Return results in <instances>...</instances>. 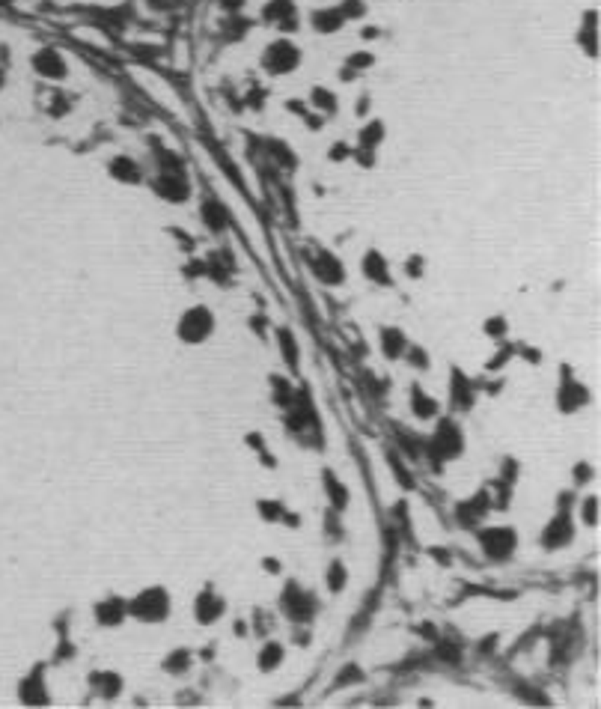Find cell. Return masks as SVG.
<instances>
[{"instance_id": "6da1fadb", "label": "cell", "mask_w": 601, "mask_h": 709, "mask_svg": "<svg viewBox=\"0 0 601 709\" xmlns=\"http://www.w3.org/2000/svg\"><path fill=\"white\" fill-rule=\"evenodd\" d=\"M298 60H300V54H298V48L292 45V42H274V45L265 51V57H262V63H265V69H271L274 75H283V72H292L298 66Z\"/></svg>"}, {"instance_id": "7a4b0ae2", "label": "cell", "mask_w": 601, "mask_h": 709, "mask_svg": "<svg viewBox=\"0 0 601 709\" xmlns=\"http://www.w3.org/2000/svg\"><path fill=\"white\" fill-rule=\"evenodd\" d=\"M131 611H134L140 620L155 623V620H161V617H164V614L170 611V599H167L164 590H146V593H140V596L134 599Z\"/></svg>"}, {"instance_id": "3957f363", "label": "cell", "mask_w": 601, "mask_h": 709, "mask_svg": "<svg viewBox=\"0 0 601 709\" xmlns=\"http://www.w3.org/2000/svg\"><path fill=\"white\" fill-rule=\"evenodd\" d=\"M212 313L205 310V307H194V310H188L182 316V325H179V334L185 340H203L205 334L212 331Z\"/></svg>"}, {"instance_id": "277c9868", "label": "cell", "mask_w": 601, "mask_h": 709, "mask_svg": "<svg viewBox=\"0 0 601 709\" xmlns=\"http://www.w3.org/2000/svg\"><path fill=\"white\" fill-rule=\"evenodd\" d=\"M33 66H36V72L45 75V78H63L66 75V63L54 48H42L39 54L33 57Z\"/></svg>"}, {"instance_id": "5b68a950", "label": "cell", "mask_w": 601, "mask_h": 709, "mask_svg": "<svg viewBox=\"0 0 601 709\" xmlns=\"http://www.w3.org/2000/svg\"><path fill=\"white\" fill-rule=\"evenodd\" d=\"M485 549L491 551L494 558H497V554H509V549H512V534H509V531H503V534H497V531L488 534V536H485Z\"/></svg>"}, {"instance_id": "8992f818", "label": "cell", "mask_w": 601, "mask_h": 709, "mask_svg": "<svg viewBox=\"0 0 601 709\" xmlns=\"http://www.w3.org/2000/svg\"><path fill=\"white\" fill-rule=\"evenodd\" d=\"M286 15H289V18L295 15V6H292V0H274L268 10H265V18L280 21V24H286Z\"/></svg>"}, {"instance_id": "52a82bcc", "label": "cell", "mask_w": 601, "mask_h": 709, "mask_svg": "<svg viewBox=\"0 0 601 709\" xmlns=\"http://www.w3.org/2000/svg\"><path fill=\"white\" fill-rule=\"evenodd\" d=\"M366 275L372 277V280H384L387 284V266H384V256H379V253H369L366 256Z\"/></svg>"}, {"instance_id": "ba28073f", "label": "cell", "mask_w": 601, "mask_h": 709, "mask_svg": "<svg viewBox=\"0 0 601 709\" xmlns=\"http://www.w3.org/2000/svg\"><path fill=\"white\" fill-rule=\"evenodd\" d=\"M114 176L125 179V182H137V179H140V170L134 167V161H128V158H116V161H114Z\"/></svg>"}, {"instance_id": "9c48e42d", "label": "cell", "mask_w": 601, "mask_h": 709, "mask_svg": "<svg viewBox=\"0 0 601 709\" xmlns=\"http://www.w3.org/2000/svg\"><path fill=\"white\" fill-rule=\"evenodd\" d=\"M313 21H316V27H319V30L328 33V30H337V27H340V24H342V15L333 12V10H328V12H319Z\"/></svg>"}, {"instance_id": "30bf717a", "label": "cell", "mask_w": 601, "mask_h": 709, "mask_svg": "<svg viewBox=\"0 0 601 709\" xmlns=\"http://www.w3.org/2000/svg\"><path fill=\"white\" fill-rule=\"evenodd\" d=\"M123 611H125V608H123V605H119L116 599H114V602H107V605H101V608H99V614H101V620H105V623H116V620H123Z\"/></svg>"}, {"instance_id": "8fae6325", "label": "cell", "mask_w": 601, "mask_h": 709, "mask_svg": "<svg viewBox=\"0 0 601 709\" xmlns=\"http://www.w3.org/2000/svg\"><path fill=\"white\" fill-rule=\"evenodd\" d=\"M277 659H280V650H277V647H268V653L259 656V664H262V668H271Z\"/></svg>"}, {"instance_id": "7c38bea8", "label": "cell", "mask_w": 601, "mask_h": 709, "mask_svg": "<svg viewBox=\"0 0 601 709\" xmlns=\"http://www.w3.org/2000/svg\"><path fill=\"white\" fill-rule=\"evenodd\" d=\"M244 0H223V6H227V10H235V6H242Z\"/></svg>"}, {"instance_id": "4fadbf2b", "label": "cell", "mask_w": 601, "mask_h": 709, "mask_svg": "<svg viewBox=\"0 0 601 709\" xmlns=\"http://www.w3.org/2000/svg\"><path fill=\"white\" fill-rule=\"evenodd\" d=\"M0 87H3V72H0Z\"/></svg>"}]
</instances>
